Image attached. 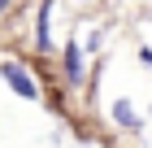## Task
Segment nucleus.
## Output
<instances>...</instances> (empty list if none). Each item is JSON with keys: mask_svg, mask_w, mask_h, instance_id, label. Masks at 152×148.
Here are the masks:
<instances>
[{"mask_svg": "<svg viewBox=\"0 0 152 148\" xmlns=\"http://www.w3.org/2000/svg\"><path fill=\"white\" fill-rule=\"evenodd\" d=\"M0 74H4V83H9L22 100H39V83L31 79V70H26L22 61H4V66H0Z\"/></svg>", "mask_w": 152, "mask_h": 148, "instance_id": "obj_1", "label": "nucleus"}, {"mask_svg": "<svg viewBox=\"0 0 152 148\" xmlns=\"http://www.w3.org/2000/svg\"><path fill=\"white\" fill-rule=\"evenodd\" d=\"M31 44H35V52H52V0H39V4H35Z\"/></svg>", "mask_w": 152, "mask_h": 148, "instance_id": "obj_2", "label": "nucleus"}, {"mask_svg": "<svg viewBox=\"0 0 152 148\" xmlns=\"http://www.w3.org/2000/svg\"><path fill=\"white\" fill-rule=\"evenodd\" d=\"M61 74H65V83L70 87H83V44L78 39H65V48H61Z\"/></svg>", "mask_w": 152, "mask_h": 148, "instance_id": "obj_3", "label": "nucleus"}, {"mask_svg": "<svg viewBox=\"0 0 152 148\" xmlns=\"http://www.w3.org/2000/svg\"><path fill=\"white\" fill-rule=\"evenodd\" d=\"M109 118H113L122 131H139V126H143V122H139V113H135V105H130L126 96H117V100L109 105Z\"/></svg>", "mask_w": 152, "mask_h": 148, "instance_id": "obj_4", "label": "nucleus"}, {"mask_svg": "<svg viewBox=\"0 0 152 148\" xmlns=\"http://www.w3.org/2000/svg\"><path fill=\"white\" fill-rule=\"evenodd\" d=\"M139 61H143V66L152 70V48H148V44H139Z\"/></svg>", "mask_w": 152, "mask_h": 148, "instance_id": "obj_5", "label": "nucleus"}, {"mask_svg": "<svg viewBox=\"0 0 152 148\" xmlns=\"http://www.w3.org/2000/svg\"><path fill=\"white\" fill-rule=\"evenodd\" d=\"M13 9V0H0V18H4V13H9Z\"/></svg>", "mask_w": 152, "mask_h": 148, "instance_id": "obj_6", "label": "nucleus"}]
</instances>
